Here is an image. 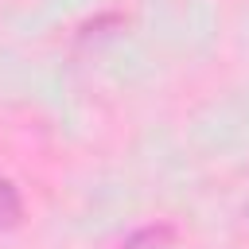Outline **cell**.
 Listing matches in <instances>:
<instances>
[{
  "instance_id": "obj_1",
  "label": "cell",
  "mask_w": 249,
  "mask_h": 249,
  "mask_svg": "<svg viewBox=\"0 0 249 249\" xmlns=\"http://www.w3.org/2000/svg\"><path fill=\"white\" fill-rule=\"evenodd\" d=\"M23 218V202H19V191L0 175V230H12L16 222Z\"/></svg>"
}]
</instances>
